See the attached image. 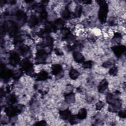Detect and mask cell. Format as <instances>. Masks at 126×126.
I'll return each instance as SVG.
<instances>
[{
	"mask_svg": "<svg viewBox=\"0 0 126 126\" xmlns=\"http://www.w3.org/2000/svg\"><path fill=\"white\" fill-rule=\"evenodd\" d=\"M21 65L22 69L28 75H32L34 73V69L33 67L32 63L27 58L24 59L21 63Z\"/></svg>",
	"mask_w": 126,
	"mask_h": 126,
	"instance_id": "cell-1",
	"label": "cell"
},
{
	"mask_svg": "<svg viewBox=\"0 0 126 126\" xmlns=\"http://www.w3.org/2000/svg\"><path fill=\"white\" fill-rule=\"evenodd\" d=\"M100 6L98 11V18L101 22L104 23L106 21L107 13H108V6L105 1H101Z\"/></svg>",
	"mask_w": 126,
	"mask_h": 126,
	"instance_id": "cell-2",
	"label": "cell"
},
{
	"mask_svg": "<svg viewBox=\"0 0 126 126\" xmlns=\"http://www.w3.org/2000/svg\"><path fill=\"white\" fill-rule=\"evenodd\" d=\"M3 30L10 35L14 36L16 34L17 27L16 24L13 22H6L3 25Z\"/></svg>",
	"mask_w": 126,
	"mask_h": 126,
	"instance_id": "cell-3",
	"label": "cell"
},
{
	"mask_svg": "<svg viewBox=\"0 0 126 126\" xmlns=\"http://www.w3.org/2000/svg\"><path fill=\"white\" fill-rule=\"evenodd\" d=\"M47 55V52L45 51L44 48L39 49L35 56V62L37 63H43L46 61Z\"/></svg>",
	"mask_w": 126,
	"mask_h": 126,
	"instance_id": "cell-4",
	"label": "cell"
},
{
	"mask_svg": "<svg viewBox=\"0 0 126 126\" xmlns=\"http://www.w3.org/2000/svg\"><path fill=\"white\" fill-rule=\"evenodd\" d=\"M122 103L121 101L118 99H116L113 102L110 104L109 109L111 112H117L120 109Z\"/></svg>",
	"mask_w": 126,
	"mask_h": 126,
	"instance_id": "cell-5",
	"label": "cell"
},
{
	"mask_svg": "<svg viewBox=\"0 0 126 126\" xmlns=\"http://www.w3.org/2000/svg\"><path fill=\"white\" fill-rule=\"evenodd\" d=\"M4 111L6 114L8 116L10 117H13L15 116L19 111V109L16 106L15 107L11 105L5 108Z\"/></svg>",
	"mask_w": 126,
	"mask_h": 126,
	"instance_id": "cell-6",
	"label": "cell"
},
{
	"mask_svg": "<svg viewBox=\"0 0 126 126\" xmlns=\"http://www.w3.org/2000/svg\"><path fill=\"white\" fill-rule=\"evenodd\" d=\"M115 55L118 57H121L125 52L126 47L124 45H116L112 48Z\"/></svg>",
	"mask_w": 126,
	"mask_h": 126,
	"instance_id": "cell-7",
	"label": "cell"
},
{
	"mask_svg": "<svg viewBox=\"0 0 126 126\" xmlns=\"http://www.w3.org/2000/svg\"><path fill=\"white\" fill-rule=\"evenodd\" d=\"M1 77L5 81L8 80L12 76L13 72L8 69L5 68L4 67L3 68L1 67Z\"/></svg>",
	"mask_w": 126,
	"mask_h": 126,
	"instance_id": "cell-8",
	"label": "cell"
},
{
	"mask_svg": "<svg viewBox=\"0 0 126 126\" xmlns=\"http://www.w3.org/2000/svg\"><path fill=\"white\" fill-rule=\"evenodd\" d=\"M20 62V58L17 53H12L9 57V63L12 65H16Z\"/></svg>",
	"mask_w": 126,
	"mask_h": 126,
	"instance_id": "cell-9",
	"label": "cell"
},
{
	"mask_svg": "<svg viewBox=\"0 0 126 126\" xmlns=\"http://www.w3.org/2000/svg\"><path fill=\"white\" fill-rule=\"evenodd\" d=\"M73 56L74 61L78 63H83L84 61V57L79 51H74Z\"/></svg>",
	"mask_w": 126,
	"mask_h": 126,
	"instance_id": "cell-10",
	"label": "cell"
},
{
	"mask_svg": "<svg viewBox=\"0 0 126 126\" xmlns=\"http://www.w3.org/2000/svg\"><path fill=\"white\" fill-rule=\"evenodd\" d=\"M53 43V39L52 37L48 36V37L44 38L43 42L40 45L41 47L44 48V47H49L51 46Z\"/></svg>",
	"mask_w": 126,
	"mask_h": 126,
	"instance_id": "cell-11",
	"label": "cell"
},
{
	"mask_svg": "<svg viewBox=\"0 0 126 126\" xmlns=\"http://www.w3.org/2000/svg\"><path fill=\"white\" fill-rule=\"evenodd\" d=\"M59 115L60 117L63 120H69L71 116V113L69 110L65 109L60 111L59 112Z\"/></svg>",
	"mask_w": 126,
	"mask_h": 126,
	"instance_id": "cell-12",
	"label": "cell"
},
{
	"mask_svg": "<svg viewBox=\"0 0 126 126\" xmlns=\"http://www.w3.org/2000/svg\"><path fill=\"white\" fill-rule=\"evenodd\" d=\"M62 71V67L60 64H55L51 67V72L54 75H59Z\"/></svg>",
	"mask_w": 126,
	"mask_h": 126,
	"instance_id": "cell-13",
	"label": "cell"
},
{
	"mask_svg": "<svg viewBox=\"0 0 126 126\" xmlns=\"http://www.w3.org/2000/svg\"><path fill=\"white\" fill-rule=\"evenodd\" d=\"M19 51L20 54L22 56H24L26 57H28L30 53V49L29 47L25 45L20 46L19 48Z\"/></svg>",
	"mask_w": 126,
	"mask_h": 126,
	"instance_id": "cell-14",
	"label": "cell"
},
{
	"mask_svg": "<svg viewBox=\"0 0 126 126\" xmlns=\"http://www.w3.org/2000/svg\"><path fill=\"white\" fill-rule=\"evenodd\" d=\"M108 87V82L106 79H103L99 83L98 87V90L99 92L102 93L105 91Z\"/></svg>",
	"mask_w": 126,
	"mask_h": 126,
	"instance_id": "cell-15",
	"label": "cell"
},
{
	"mask_svg": "<svg viewBox=\"0 0 126 126\" xmlns=\"http://www.w3.org/2000/svg\"><path fill=\"white\" fill-rule=\"evenodd\" d=\"M48 73L44 70L41 71L36 75V80L38 81L45 80L48 78Z\"/></svg>",
	"mask_w": 126,
	"mask_h": 126,
	"instance_id": "cell-16",
	"label": "cell"
},
{
	"mask_svg": "<svg viewBox=\"0 0 126 126\" xmlns=\"http://www.w3.org/2000/svg\"><path fill=\"white\" fill-rule=\"evenodd\" d=\"M44 30L49 33L51 32H54L57 31L54 23H47L45 24Z\"/></svg>",
	"mask_w": 126,
	"mask_h": 126,
	"instance_id": "cell-17",
	"label": "cell"
},
{
	"mask_svg": "<svg viewBox=\"0 0 126 126\" xmlns=\"http://www.w3.org/2000/svg\"><path fill=\"white\" fill-rule=\"evenodd\" d=\"M54 24L57 30L58 29H62L64 27V21L62 19H58L55 21Z\"/></svg>",
	"mask_w": 126,
	"mask_h": 126,
	"instance_id": "cell-18",
	"label": "cell"
},
{
	"mask_svg": "<svg viewBox=\"0 0 126 126\" xmlns=\"http://www.w3.org/2000/svg\"><path fill=\"white\" fill-rule=\"evenodd\" d=\"M29 25L31 27H34L38 23V19L37 17L34 15H32L29 20Z\"/></svg>",
	"mask_w": 126,
	"mask_h": 126,
	"instance_id": "cell-19",
	"label": "cell"
},
{
	"mask_svg": "<svg viewBox=\"0 0 126 126\" xmlns=\"http://www.w3.org/2000/svg\"><path fill=\"white\" fill-rule=\"evenodd\" d=\"M87 115V110L84 108H82L79 110L76 116L79 120H83L86 118Z\"/></svg>",
	"mask_w": 126,
	"mask_h": 126,
	"instance_id": "cell-20",
	"label": "cell"
},
{
	"mask_svg": "<svg viewBox=\"0 0 126 126\" xmlns=\"http://www.w3.org/2000/svg\"><path fill=\"white\" fill-rule=\"evenodd\" d=\"M16 16L18 20L21 22H25L26 20V14L21 10H19L17 12Z\"/></svg>",
	"mask_w": 126,
	"mask_h": 126,
	"instance_id": "cell-21",
	"label": "cell"
},
{
	"mask_svg": "<svg viewBox=\"0 0 126 126\" xmlns=\"http://www.w3.org/2000/svg\"><path fill=\"white\" fill-rule=\"evenodd\" d=\"M69 75L71 79L73 80H75L78 77L79 75V73L77 70L75 69H72L70 70Z\"/></svg>",
	"mask_w": 126,
	"mask_h": 126,
	"instance_id": "cell-22",
	"label": "cell"
},
{
	"mask_svg": "<svg viewBox=\"0 0 126 126\" xmlns=\"http://www.w3.org/2000/svg\"><path fill=\"white\" fill-rule=\"evenodd\" d=\"M71 12L68 8H65L62 12V16L64 19H68L71 17Z\"/></svg>",
	"mask_w": 126,
	"mask_h": 126,
	"instance_id": "cell-23",
	"label": "cell"
},
{
	"mask_svg": "<svg viewBox=\"0 0 126 126\" xmlns=\"http://www.w3.org/2000/svg\"><path fill=\"white\" fill-rule=\"evenodd\" d=\"M65 99L66 101L69 103H72L75 101L74 95L73 93H69L67 94L65 96Z\"/></svg>",
	"mask_w": 126,
	"mask_h": 126,
	"instance_id": "cell-24",
	"label": "cell"
},
{
	"mask_svg": "<svg viewBox=\"0 0 126 126\" xmlns=\"http://www.w3.org/2000/svg\"><path fill=\"white\" fill-rule=\"evenodd\" d=\"M82 7L80 5H77L74 9V15L76 17H79L80 16L82 13Z\"/></svg>",
	"mask_w": 126,
	"mask_h": 126,
	"instance_id": "cell-25",
	"label": "cell"
},
{
	"mask_svg": "<svg viewBox=\"0 0 126 126\" xmlns=\"http://www.w3.org/2000/svg\"><path fill=\"white\" fill-rule=\"evenodd\" d=\"M7 102L10 104L12 105L14 103H15L16 101V97L14 94H11L9 95L7 99Z\"/></svg>",
	"mask_w": 126,
	"mask_h": 126,
	"instance_id": "cell-26",
	"label": "cell"
},
{
	"mask_svg": "<svg viewBox=\"0 0 126 126\" xmlns=\"http://www.w3.org/2000/svg\"><path fill=\"white\" fill-rule=\"evenodd\" d=\"M122 38V35L119 32H115L114 34L113 40L114 42L118 43L120 41Z\"/></svg>",
	"mask_w": 126,
	"mask_h": 126,
	"instance_id": "cell-27",
	"label": "cell"
},
{
	"mask_svg": "<svg viewBox=\"0 0 126 126\" xmlns=\"http://www.w3.org/2000/svg\"><path fill=\"white\" fill-rule=\"evenodd\" d=\"M48 34H49V33L47 32L44 29L40 30L38 32L39 36H40L41 38H43V39L48 37L49 36Z\"/></svg>",
	"mask_w": 126,
	"mask_h": 126,
	"instance_id": "cell-28",
	"label": "cell"
},
{
	"mask_svg": "<svg viewBox=\"0 0 126 126\" xmlns=\"http://www.w3.org/2000/svg\"><path fill=\"white\" fill-rule=\"evenodd\" d=\"M109 74L112 76H115L117 75L118 73V69L117 67L116 66H113L112 67L109 71Z\"/></svg>",
	"mask_w": 126,
	"mask_h": 126,
	"instance_id": "cell-29",
	"label": "cell"
},
{
	"mask_svg": "<svg viewBox=\"0 0 126 126\" xmlns=\"http://www.w3.org/2000/svg\"><path fill=\"white\" fill-rule=\"evenodd\" d=\"M92 64H93V63L92 61H88L87 62H84L83 63L82 66L84 68H89L92 67Z\"/></svg>",
	"mask_w": 126,
	"mask_h": 126,
	"instance_id": "cell-30",
	"label": "cell"
},
{
	"mask_svg": "<svg viewBox=\"0 0 126 126\" xmlns=\"http://www.w3.org/2000/svg\"><path fill=\"white\" fill-rule=\"evenodd\" d=\"M78 119L77 118L76 116H71L70 118L69 119V122L71 124H74L77 123V120ZM79 120V119H78Z\"/></svg>",
	"mask_w": 126,
	"mask_h": 126,
	"instance_id": "cell-31",
	"label": "cell"
},
{
	"mask_svg": "<svg viewBox=\"0 0 126 126\" xmlns=\"http://www.w3.org/2000/svg\"><path fill=\"white\" fill-rule=\"evenodd\" d=\"M22 74V70H17L15 72H13L12 76L14 78H19Z\"/></svg>",
	"mask_w": 126,
	"mask_h": 126,
	"instance_id": "cell-32",
	"label": "cell"
},
{
	"mask_svg": "<svg viewBox=\"0 0 126 126\" xmlns=\"http://www.w3.org/2000/svg\"><path fill=\"white\" fill-rule=\"evenodd\" d=\"M104 105V104L102 101H99L96 104V110H100L101 109L103 106Z\"/></svg>",
	"mask_w": 126,
	"mask_h": 126,
	"instance_id": "cell-33",
	"label": "cell"
},
{
	"mask_svg": "<svg viewBox=\"0 0 126 126\" xmlns=\"http://www.w3.org/2000/svg\"><path fill=\"white\" fill-rule=\"evenodd\" d=\"M113 62L111 61H107L105 63H104L103 64V66L105 67H108L109 66H112L113 64Z\"/></svg>",
	"mask_w": 126,
	"mask_h": 126,
	"instance_id": "cell-34",
	"label": "cell"
},
{
	"mask_svg": "<svg viewBox=\"0 0 126 126\" xmlns=\"http://www.w3.org/2000/svg\"><path fill=\"white\" fill-rule=\"evenodd\" d=\"M47 17V13L45 11V10H44L40 13V18L42 19H45Z\"/></svg>",
	"mask_w": 126,
	"mask_h": 126,
	"instance_id": "cell-35",
	"label": "cell"
},
{
	"mask_svg": "<svg viewBox=\"0 0 126 126\" xmlns=\"http://www.w3.org/2000/svg\"><path fill=\"white\" fill-rule=\"evenodd\" d=\"M109 22L110 25H111V26H114L117 23L116 19L115 18H111V19H110Z\"/></svg>",
	"mask_w": 126,
	"mask_h": 126,
	"instance_id": "cell-36",
	"label": "cell"
},
{
	"mask_svg": "<svg viewBox=\"0 0 126 126\" xmlns=\"http://www.w3.org/2000/svg\"><path fill=\"white\" fill-rule=\"evenodd\" d=\"M119 116L121 118H125L126 117L125 110H122V111H119Z\"/></svg>",
	"mask_w": 126,
	"mask_h": 126,
	"instance_id": "cell-37",
	"label": "cell"
},
{
	"mask_svg": "<svg viewBox=\"0 0 126 126\" xmlns=\"http://www.w3.org/2000/svg\"><path fill=\"white\" fill-rule=\"evenodd\" d=\"M55 52L57 55L59 56H62L63 55V52L60 49L58 48H56L55 49Z\"/></svg>",
	"mask_w": 126,
	"mask_h": 126,
	"instance_id": "cell-38",
	"label": "cell"
},
{
	"mask_svg": "<svg viewBox=\"0 0 126 126\" xmlns=\"http://www.w3.org/2000/svg\"><path fill=\"white\" fill-rule=\"evenodd\" d=\"M35 125L37 126H44V125H46V123L44 121H41L40 122H37Z\"/></svg>",
	"mask_w": 126,
	"mask_h": 126,
	"instance_id": "cell-39",
	"label": "cell"
}]
</instances>
